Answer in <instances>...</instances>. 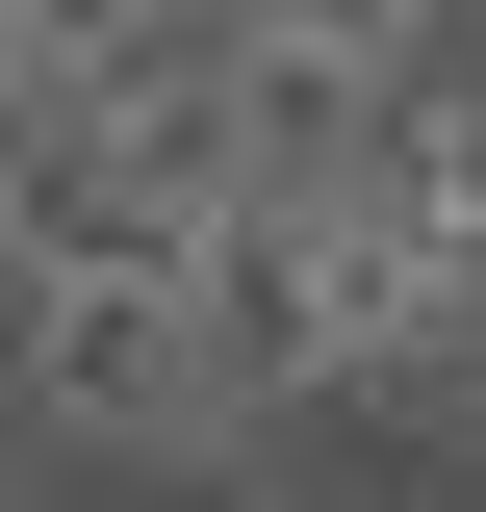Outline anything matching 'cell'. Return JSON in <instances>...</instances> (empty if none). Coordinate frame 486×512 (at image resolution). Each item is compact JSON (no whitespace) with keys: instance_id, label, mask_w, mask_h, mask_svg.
<instances>
[{"instance_id":"6da1fadb","label":"cell","mask_w":486,"mask_h":512,"mask_svg":"<svg viewBox=\"0 0 486 512\" xmlns=\"http://www.w3.org/2000/svg\"><path fill=\"white\" fill-rule=\"evenodd\" d=\"M205 384L256 410H384V256L333 231V205H231L205 231Z\"/></svg>"},{"instance_id":"7a4b0ae2","label":"cell","mask_w":486,"mask_h":512,"mask_svg":"<svg viewBox=\"0 0 486 512\" xmlns=\"http://www.w3.org/2000/svg\"><path fill=\"white\" fill-rule=\"evenodd\" d=\"M26 410H52V436H154V461H205V436H231V384H205V256L26 282Z\"/></svg>"},{"instance_id":"3957f363","label":"cell","mask_w":486,"mask_h":512,"mask_svg":"<svg viewBox=\"0 0 486 512\" xmlns=\"http://www.w3.org/2000/svg\"><path fill=\"white\" fill-rule=\"evenodd\" d=\"M205 512H307V487H282V461H205Z\"/></svg>"}]
</instances>
